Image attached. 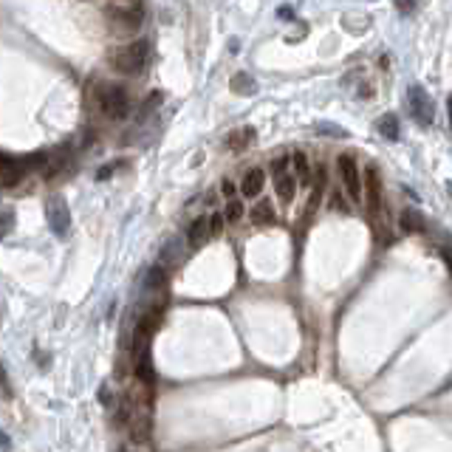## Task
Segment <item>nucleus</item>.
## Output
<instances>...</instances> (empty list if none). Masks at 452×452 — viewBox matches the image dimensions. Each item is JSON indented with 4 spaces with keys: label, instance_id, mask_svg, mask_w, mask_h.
Masks as SVG:
<instances>
[{
    "label": "nucleus",
    "instance_id": "nucleus-1",
    "mask_svg": "<svg viewBox=\"0 0 452 452\" xmlns=\"http://www.w3.org/2000/svg\"><path fill=\"white\" fill-rule=\"evenodd\" d=\"M94 99H97V108L105 119H125L131 113V94L128 88L122 85H113V82H102V85L94 91Z\"/></svg>",
    "mask_w": 452,
    "mask_h": 452
},
{
    "label": "nucleus",
    "instance_id": "nucleus-2",
    "mask_svg": "<svg viewBox=\"0 0 452 452\" xmlns=\"http://www.w3.org/2000/svg\"><path fill=\"white\" fill-rule=\"evenodd\" d=\"M150 60V43L147 40H133V43L122 46L119 51L110 54V62L119 74H142Z\"/></svg>",
    "mask_w": 452,
    "mask_h": 452
},
{
    "label": "nucleus",
    "instance_id": "nucleus-3",
    "mask_svg": "<svg viewBox=\"0 0 452 452\" xmlns=\"http://www.w3.org/2000/svg\"><path fill=\"white\" fill-rule=\"evenodd\" d=\"M337 173H340V184H342L345 195L351 201H362L365 198V176L359 173V164L351 153L337 156Z\"/></svg>",
    "mask_w": 452,
    "mask_h": 452
},
{
    "label": "nucleus",
    "instance_id": "nucleus-4",
    "mask_svg": "<svg viewBox=\"0 0 452 452\" xmlns=\"http://www.w3.org/2000/svg\"><path fill=\"white\" fill-rule=\"evenodd\" d=\"M407 102H410V113H413V119L419 122L421 128H430L433 125V99H430V94L424 91V85H410L407 88Z\"/></svg>",
    "mask_w": 452,
    "mask_h": 452
},
{
    "label": "nucleus",
    "instance_id": "nucleus-5",
    "mask_svg": "<svg viewBox=\"0 0 452 452\" xmlns=\"http://www.w3.org/2000/svg\"><path fill=\"white\" fill-rule=\"evenodd\" d=\"M365 201H367V212L379 218L385 210V184H382V173L376 167L365 170Z\"/></svg>",
    "mask_w": 452,
    "mask_h": 452
},
{
    "label": "nucleus",
    "instance_id": "nucleus-6",
    "mask_svg": "<svg viewBox=\"0 0 452 452\" xmlns=\"http://www.w3.org/2000/svg\"><path fill=\"white\" fill-rule=\"evenodd\" d=\"M108 20L116 31H139L142 28V20H144V9L139 3L133 6H110L108 12Z\"/></svg>",
    "mask_w": 452,
    "mask_h": 452
},
{
    "label": "nucleus",
    "instance_id": "nucleus-7",
    "mask_svg": "<svg viewBox=\"0 0 452 452\" xmlns=\"http://www.w3.org/2000/svg\"><path fill=\"white\" fill-rule=\"evenodd\" d=\"M158 325H161V308H150L147 314L139 317L136 331H133V351H136V353L150 351V340H153V334L158 331Z\"/></svg>",
    "mask_w": 452,
    "mask_h": 452
},
{
    "label": "nucleus",
    "instance_id": "nucleus-8",
    "mask_svg": "<svg viewBox=\"0 0 452 452\" xmlns=\"http://www.w3.org/2000/svg\"><path fill=\"white\" fill-rule=\"evenodd\" d=\"M46 218H49L51 229H54L60 237H65V232H68V226H71V215H68V207H65V201H62L60 195H51V198L46 201Z\"/></svg>",
    "mask_w": 452,
    "mask_h": 452
},
{
    "label": "nucleus",
    "instance_id": "nucleus-9",
    "mask_svg": "<svg viewBox=\"0 0 452 452\" xmlns=\"http://www.w3.org/2000/svg\"><path fill=\"white\" fill-rule=\"evenodd\" d=\"M266 187V170L263 167H252L246 170L243 178H240V195L243 198H258Z\"/></svg>",
    "mask_w": 452,
    "mask_h": 452
},
{
    "label": "nucleus",
    "instance_id": "nucleus-10",
    "mask_svg": "<svg viewBox=\"0 0 452 452\" xmlns=\"http://www.w3.org/2000/svg\"><path fill=\"white\" fill-rule=\"evenodd\" d=\"M212 235H210V215H198L190 229H187V243L192 246V249H198V246H203Z\"/></svg>",
    "mask_w": 452,
    "mask_h": 452
},
{
    "label": "nucleus",
    "instance_id": "nucleus-11",
    "mask_svg": "<svg viewBox=\"0 0 452 452\" xmlns=\"http://www.w3.org/2000/svg\"><path fill=\"white\" fill-rule=\"evenodd\" d=\"M249 218H252L255 226H269V224L277 221V210H274V203L269 198H260L255 207L249 210Z\"/></svg>",
    "mask_w": 452,
    "mask_h": 452
},
{
    "label": "nucleus",
    "instance_id": "nucleus-12",
    "mask_svg": "<svg viewBox=\"0 0 452 452\" xmlns=\"http://www.w3.org/2000/svg\"><path fill=\"white\" fill-rule=\"evenodd\" d=\"M292 170H294V178L300 181V187H311V178H314V170H311V161L303 150H297L292 156Z\"/></svg>",
    "mask_w": 452,
    "mask_h": 452
},
{
    "label": "nucleus",
    "instance_id": "nucleus-13",
    "mask_svg": "<svg viewBox=\"0 0 452 452\" xmlns=\"http://www.w3.org/2000/svg\"><path fill=\"white\" fill-rule=\"evenodd\" d=\"M297 187H300V181H297L292 173H285V176H277V178H274V190H277L280 203H292L294 195H297Z\"/></svg>",
    "mask_w": 452,
    "mask_h": 452
},
{
    "label": "nucleus",
    "instance_id": "nucleus-14",
    "mask_svg": "<svg viewBox=\"0 0 452 452\" xmlns=\"http://www.w3.org/2000/svg\"><path fill=\"white\" fill-rule=\"evenodd\" d=\"M136 379H139L144 387H153V382H156V371H153V359H150V351H144V353H136Z\"/></svg>",
    "mask_w": 452,
    "mask_h": 452
},
{
    "label": "nucleus",
    "instance_id": "nucleus-15",
    "mask_svg": "<svg viewBox=\"0 0 452 452\" xmlns=\"http://www.w3.org/2000/svg\"><path fill=\"white\" fill-rule=\"evenodd\" d=\"M376 131H379V136H382V139H387V142H399V136H401L399 116H393V113H385V116L376 122Z\"/></svg>",
    "mask_w": 452,
    "mask_h": 452
},
{
    "label": "nucleus",
    "instance_id": "nucleus-16",
    "mask_svg": "<svg viewBox=\"0 0 452 452\" xmlns=\"http://www.w3.org/2000/svg\"><path fill=\"white\" fill-rule=\"evenodd\" d=\"M255 128H240V131H235V133H229V139H226V147L229 150H243V147H249L252 142H255Z\"/></svg>",
    "mask_w": 452,
    "mask_h": 452
},
{
    "label": "nucleus",
    "instance_id": "nucleus-17",
    "mask_svg": "<svg viewBox=\"0 0 452 452\" xmlns=\"http://www.w3.org/2000/svg\"><path fill=\"white\" fill-rule=\"evenodd\" d=\"M232 91L240 94V97H249V94L258 91V82H255L249 74H246V71H240V74L232 76Z\"/></svg>",
    "mask_w": 452,
    "mask_h": 452
},
{
    "label": "nucleus",
    "instance_id": "nucleus-18",
    "mask_svg": "<svg viewBox=\"0 0 452 452\" xmlns=\"http://www.w3.org/2000/svg\"><path fill=\"white\" fill-rule=\"evenodd\" d=\"M26 178V167L20 161H15V167H9L3 176H0V187H6V190H15L20 181Z\"/></svg>",
    "mask_w": 452,
    "mask_h": 452
},
{
    "label": "nucleus",
    "instance_id": "nucleus-19",
    "mask_svg": "<svg viewBox=\"0 0 452 452\" xmlns=\"http://www.w3.org/2000/svg\"><path fill=\"white\" fill-rule=\"evenodd\" d=\"M243 215H246L243 201H240V198H229V201H226V207H224V218H226V224H237Z\"/></svg>",
    "mask_w": 452,
    "mask_h": 452
},
{
    "label": "nucleus",
    "instance_id": "nucleus-20",
    "mask_svg": "<svg viewBox=\"0 0 452 452\" xmlns=\"http://www.w3.org/2000/svg\"><path fill=\"white\" fill-rule=\"evenodd\" d=\"M399 226L401 232H421V215L416 210H404L399 218Z\"/></svg>",
    "mask_w": 452,
    "mask_h": 452
},
{
    "label": "nucleus",
    "instance_id": "nucleus-21",
    "mask_svg": "<svg viewBox=\"0 0 452 452\" xmlns=\"http://www.w3.org/2000/svg\"><path fill=\"white\" fill-rule=\"evenodd\" d=\"M289 167H292V156H280V158L271 161V176L274 178L277 176H285V173H289Z\"/></svg>",
    "mask_w": 452,
    "mask_h": 452
},
{
    "label": "nucleus",
    "instance_id": "nucleus-22",
    "mask_svg": "<svg viewBox=\"0 0 452 452\" xmlns=\"http://www.w3.org/2000/svg\"><path fill=\"white\" fill-rule=\"evenodd\" d=\"M224 226H226V218H224V212H212V215H210V235H212V237L224 235Z\"/></svg>",
    "mask_w": 452,
    "mask_h": 452
},
{
    "label": "nucleus",
    "instance_id": "nucleus-23",
    "mask_svg": "<svg viewBox=\"0 0 452 452\" xmlns=\"http://www.w3.org/2000/svg\"><path fill=\"white\" fill-rule=\"evenodd\" d=\"M331 210H334V212H348L345 190H334V195H331Z\"/></svg>",
    "mask_w": 452,
    "mask_h": 452
},
{
    "label": "nucleus",
    "instance_id": "nucleus-24",
    "mask_svg": "<svg viewBox=\"0 0 452 452\" xmlns=\"http://www.w3.org/2000/svg\"><path fill=\"white\" fill-rule=\"evenodd\" d=\"M12 226H15V215H12V212H3V215H0V237H6V235L12 232Z\"/></svg>",
    "mask_w": 452,
    "mask_h": 452
},
{
    "label": "nucleus",
    "instance_id": "nucleus-25",
    "mask_svg": "<svg viewBox=\"0 0 452 452\" xmlns=\"http://www.w3.org/2000/svg\"><path fill=\"white\" fill-rule=\"evenodd\" d=\"M237 190H240V187H235V181H232V178H224V181H221V195H224L226 201H229V198H235V192H237Z\"/></svg>",
    "mask_w": 452,
    "mask_h": 452
},
{
    "label": "nucleus",
    "instance_id": "nucleus-26",
    "mask_svg": "<svg viewBox=\"0 0 452 452\" xmlns=\"http://www.w3.org/2000/svg\"><path fill=\"white\" fill-rule=\"evenodd\" d=\"M396 9L401 12V15H410L416 9V0H396Z\"/></svg>",
    "mask_w": 452,
    "mask_h": 452
},
{
    "label": "nucleus",
    "instance_id": "nucleus-27",
    "mask_svg": "<svg viewBox=\"0 0 452 452\" xmlns=\"http://www.w3.org/2000/svg\"><path fill=\"white\" fill-rule=\"evenodd\" d=\"M317 131H319V133H331L334 139H340V136H348L345 131H340V128H334V125H317Z\"/></svg>",
    "mask_w": 452,
    "mask_h": 452
},
{
    "label": "nucleus",
    "instance_id": "nucleus-28",
    "mask_svg": "<svg viewBox=\"0 0 452 452\" xmlns=\"http://www.w3.org/2000/svg\"><path fill=\"white\" fill-rule=\"evenodd\" d=\"M9 167H15V158H12V156H6V153H0V176H3Z\"/></svg>",
    "mask_w": 452,
    "mask_h": 452
},
{
    "label": "nucleus",
    "instance_id": "nucleus-29",
    "mask_svg": "<svg viewBox=\"0 0 452 452\" xmlns=\"http://www.w3.org/2000/svg\"><path fill=\"white\" fill-rule=\"evenodd\" d=\"M441 255H444V263H446V269H449V274H452V246H444Z\"/></svg>",
    "mask_w": 452,
    "mask_h": 452
},
{
    "label": "nucleus",
    "instance_id": "nucleus-30",
    "mask_svg": "<svg viewBox=\"0 0 452 452\" xmlns=\"http://www.w3.org/2000/svg\"><path fill=\"white\" fill-rule=\"evenodd\" d=\"M446 116H449V133H452V97H446Z\"/></svg>",
    "mask_w": 452,
    "mask_h": 452
},
{
    "label": "nucleus",
    "instance_id": "nucleus-31",
    "mask_svg": "<svg viewBox=\"0 0 452 452\" xmlns=\"http://www.w3.org/2000/svg\"><path fill=\"white\" fill-rule=\"evenodd\" d=\"M119 3H125V0H119Z\"/></svg>",
    "mask_w": 452,
    "mask_h": 452
}]
</instances>
